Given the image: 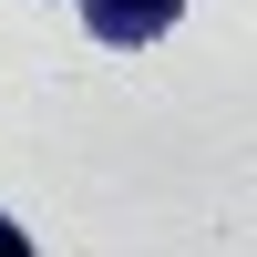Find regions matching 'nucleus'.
<instances>
[{
  "instance_id": "f03ea898",
  "label": "nucleus",
  "mask_w": 257,
  "mask_h": 257,
  "mask_svg": "<svg viewBox=\"0 0 257 257\" xmlns=\"http://www.w3.org/2000/svg\"><path fill=\"white\" fill-rule=\"evenodd\" d=\"M21 247H31V237H21V226H11V216H0V257H21Z\"/></svg>"
},
{
  "instance_id": "f257e3e1",
  "label": "nucleus",
  "mask_w": 257,
  "mask_h": 257,
  "mask_svg": "<svg viewBox=\"0 0 257 257\" xmlns=\"http://www.w3.org/2000/svg\"><path fill=\"white\" fill-rule=\"evenodd\" d=\"M82 21H93V41H113V52H144V41H165L185 21V0H82Z\"/></svg>"
}]
</instances>
